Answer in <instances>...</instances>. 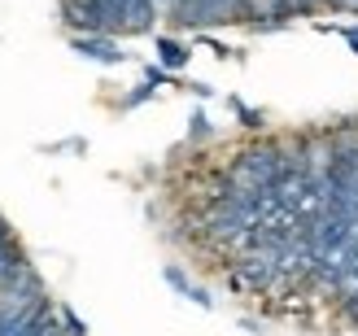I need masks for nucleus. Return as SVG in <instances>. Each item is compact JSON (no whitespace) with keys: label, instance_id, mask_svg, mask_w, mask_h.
Wrapping results in <instances>:
<instances>
[{"label":"nucleus","instance_id":"nucleus-1","mask_svg":"<svg viewBox=\"0 0 358 336\" xmlns=\"http://www.w3.org/2000/svg\"><path fill=\"white\" fill-rule=\"evenodd\" d=\"M350 44H354V48H358V31H350Z\"/></svg>","mask_w":358,"mask_h":336}]
</instances>
